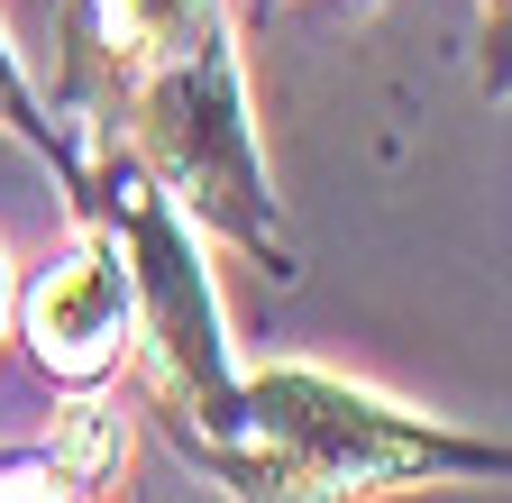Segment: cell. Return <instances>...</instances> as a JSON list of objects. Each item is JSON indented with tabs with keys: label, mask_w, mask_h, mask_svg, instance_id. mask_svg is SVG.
Wrapping results in <instances>:
<instances>
[{
	"label": "cell",
	"mask_w": 512,
	"mask_h": 503,
	"mask_svg": "<svg viewBox=\"0 0 512 503\" xmlns=\"http://www.w3.org/2000/svg\"><path fill=\"white\" fill-rule=\"evenodd\" d=\"M74 46L101 83H119L128 156L165 183V202L284 275L293 257H284V220H275L256 129H247L229 0H83Z\"/></svg>",
	"instance_id": "obj_1"
},
{
	"label": "cell",
	"mask_w": 512,
	"mask_h": 503,
	"mask_svg": "<svg viewBox=\"0 0 512 503\" xmlns=\"http://www.w3.org/2000/svg\"><path fill=\"white\" fill-rule=\"evenodd\" d=\"M192 467H211L238 503H375L403 485H448V476H503V439L439 430L403 403H384L348 375L320 366H266L238 375L229 412L183 439Z\"/></svg>",
	"instance_id": "obj_2"
},
{
	"label": "cell",
	"mask_w": 512,
	"mask_h": 503,
	"mask_svg": "<svg viewBox=\"0 0 512 503\" xmlns=\"http://www.w3.org/2000/svg\"><path fill=\"white\" fill-rule=\"evenodd\" d=\"M28 357L55 385H110L128 357V257L101 220H74V238L46 257V275L19 302Z\"/></svg>",
	"instance_id": "obj_3"
},
{
	"label": "cell",
	"mask_w": 512,
	"mask_h": 503,
	"mask_svg": "<svg viewBox=\"0 0 512 503\" xmlns=\"http://www.w3.org/2000/svg\"><path fill=\"white\" fill-rule=\"evenodd\" d=\"M0 138H19L64 193H74V174H83V147L55 129V119L37 110V92H28V74H19V55H10V37H0Z\"/></svg>",
	"instance_id": "obj_4"
},
{
	"label": "cell",
	"mask_w": 512,
	"mask_h": 503,
	"mask_svg": "<svg viewBox=\"0 0 512 503\" xmlns=\"http://www.w3.org/2000/svg\"><path fill=\"white\" fill-rule=\"evenodd\" d=\"M46 458L74 485H110V467H119V403H101V385H83V403H64V421L46 430Z\"/></svg>",
	"instance_id": "obj_5"
},
{
	"label": "cell",
	"mask_w": 512,
	"mask_h": 503,
	"mask_svg": "<svg viewBox=\"0 0 512 503\" xmlns=\"http://www.w3.org/2000/svg\"><path fill=\"white\" fill-rule=\"evenodd\" d=\"M92 485H74L46 449H28V458H0V503H83Z\"/></svg>",
	"instance_id": "obj_6"
},
{
	"label": "cell",
	"mask_w": 512,
	"mask_h": 503,
	"mask_svg": "<svg viewBox=\"0 0 512 503\" xmlns=\"http://www.w3.org/2000/svg\"><path fill=\"white\" fill-rule=\"evenodd\" d=\"M0 311H10V275H0Z\"/></svg>",
	"instance_id": "obj_7"
},
{
	"label": "cell",
	"mask_w": 512,
	"mask_h": 503,
	"mask_svg": "<svg viewBox=\"0 0 512 503\" xmlns=\"http://www.w3.org/2000/svg\"><path fill=\"white\" fill-rule=\"evenodd\" d=\"M485 10H494V19H503V0H485Z\"/></svg>",
	"instance_id": "obj_8"
}]
</instances>
